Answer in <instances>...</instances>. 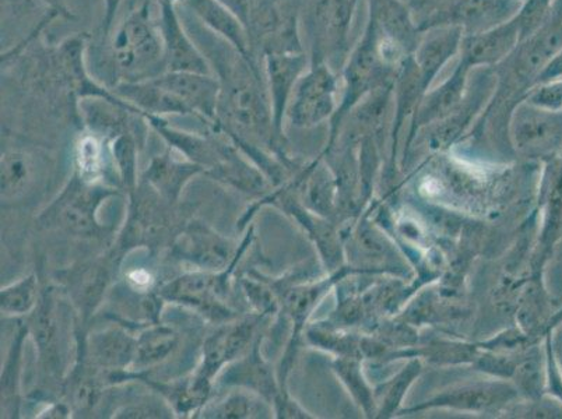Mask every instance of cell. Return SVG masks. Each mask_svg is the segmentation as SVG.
I'll list each match as a JSON object with an SVG mask.
<instances>
[{
    "label": "cell",
    "instance_id": "obj_23",
    "mask_svg": "<svg viewBox=\"0 0 562 419\" xmlns=\"http://www.w3.org/2000/svg\"><path fill=\"white\" fill-rule=\"evenodd\" d=\"M111 91L133 109L139 111L145 120L167 115H192L181 100L158 84L155 79L117 83L112 87Z\"/></svg>",
    "mask_w": 562,
    "mask_h": 419
},
{
    "label": "cell",
    "instance_id": "obj_10",
    "mask_svg": "<svg viewBox=\"0 0 562 419\" xmlns=\"http://www.w3.org/2000/svg\"><path fill=\"white\" fill-rule=\"evenodd\" d=\"M252 234H248L239 247L214 231L206 224L192 222L177 235L172 245L173 259L203 272H222L241 260L249 247Z\"/></svg>",
    "mask_w": 562,
    "mask_h": 419
},
{
    "label": "cell",
    "instance_id": "obj_25",
    "mask_svg": "<svg viewBox=\"0 0 562 419\" xmlns=\"http://www.w3.org/2000/svg\"><path fill=\"white\" fill-rule=\"evenodd\" d=\"M176 156V151H168L153 158L145 172L146 182L167 202H177L189 179L203 172L201 167L186 157L178 158L180 152Z\"/></svg>",
    "mask_w": 562,
    "mask_h": 419
},
{
    "label": "cell",
    "instance_id": "obj_20",
    "mask_svg": "<svg viewBox=\"0 0 562 419\" xmlns=\"http://www.w3.org/2000/svg\"><path fill=\"white\" fill-rule=\"evenodd\" d=\"M463 37L462 30L451 27V25L422 32V38L414 50L413 59L417 65L426 93L431 89L442 69L451 63L454 56L461 54Z\"/></svg>",
    "mask_w": 562,
    "mask_h": 419
},
{
    "label": "cell",
    "instance_id": "obj_38",
    "mask_svg": "<svg viewBox=\"0 0 562 419\" xmlns=\"http://www.w3.org/2000/svg\"><path fill=\"white\" fill-rule=\"evenodd\" d=\"M245 298H247L250 308L257 312L259 316L272 315L278 310V299H276L272 288L259 275H244L239 280Z\"/></svg>",
    "mask_w": 562,
    "mask_h": 419
},
{
    "label": "cell",
    "instance_id": "obj_29",
    "mask_svg": "<svg viewBox=\"0 0 562 419\" xmlns=\"http://www.w3.org/2000/svg\"><path fill=\"white\" fill-rule=\"evenodd\" d=\"M270 401L248 388L234 387L233 392L214 401H207L196 414V418L206 419H254L269 418L272 408Z\"/></svg>",
    "mask_w": 562,
    "mask_h": 419
},
{
    "label": "cell",
    "instance_id": "obj_15",
    "mask_svg": "<svg viewBox=\"0 0 562 419\" xmlns=\"http://www.w3.org/2000/svg\"><path fill=\"white\" fill-rule=\"evenodd\" d=\"M155 80L181 100L193 116L199 117L213 131L216 129L220 87L213 75L166 71Z\"/></svg>",
    "mask_w": 562,
    "mask_h": 419
},
{
    "label": "cell",
    "instance_id": "obj_26",
    "mask_svg": "<svg viewBox=\"0 0 562 419\" xmlns=\"http://www.w3.org/2000/svg\"><path fill=\"white\" fill-rule=\"evenodd\" d=\"M516 393L513 387L504 385V383H479V385L464 386L454 388L443 393V395L427 401L422 408L449 407L457 410L483 411L494 406H503V404L513 400Z\"/></svg>",
    "mask_w": 562,
    "mask_h": 419
},
{
    "label": "cell",
    "instance_id": "obj_32",
    "mask_svg": "<svg viewBox=\"0 0 562 419\" xmlns=\"http://www.w3.org/2000/svg\"><path fill=\"white\" fill-rule=\"evenodd\" d=\"M543 242L551 248L562 233V157L551 158L546 173Z\"/></svg>",
    "mask_w": 562,
    "mask_h": 419
},
{
    "label": "cell",
    "instance_id": "obj_21",
    "mask_svg": "<svg viewBox=\"0 0 562 419\" xmlns=\"http://www.w3.org/2000/svg\"><path fill=\"white\" fill-rule=\"evenodd\" d=\"M368 20L375 24L378 33L387 43L395 45L406 55H413L422 30L414 22L402 0H367Z\"/></svg>",
    "mask_w": 562,
    "mask_h": 419
},
{
    "label": "cell",
    "instance_id": "obj_48",
    "mask_svg": "<svg viewBox=\"0 0 562 419\" xmlns=\"http://www.w3.org/2000/svg\"><path fill=\"white\" fill-rule=\"evenodd\" d=\"M173 2L181 4V3H183V0H173Z\"/></svg>",
    "mask_w": 562,
    "mask_h": 419
},
{
    "label": "cell",
    "instance_id": "obj_37",
    "mask_svg": "<svg viewBox=\"0 0 562 419\" xmlns=\"http://www.w3.org/2000/svg\"><path fill=\"white\" fill-rule=\"evenodd\" d=\"M176 414L171 404L168 403L165 397L156 393V395L151 396H139L135 398V400L124 404V406L117 408L112 417L117 419H168L176 417Z\"/></svg>",
    "mask_w": 562,
    "mask_h": 419
},
{
    "label": "cell",
    "instance_id": "obj_27",
    "mask_svg": "<svg viewBox=\"0 0 562 419\" xmlns=\"http://www.w3.org/2000/svg\"><path fill=\"white\" fill-rule=\"evenodd\" d=\"M180 344V337L172 327L153 324L136 331L135 358L130 372H149L162 364Z\"/></svg>",
    "mask_w": 562,
    "mask_h": 419
},
{
    "label": "cell",
    "instance_id": "obj_45",
    "mask_svg": "<svg viewBox=\"0 0 562 419\" xmlns=\"http://www.w3.org/2000/svg\"><path fill=\"white\" fill-rule=\"evenodd\" d=\"M122 2H124V0H104L105 13L101 23V34L104 39L110 37L112 25H114L116 13L121 8Z\"/></svg>",
    "mask_w": 562,
    "mask_h": 419
},
{
    "label": "cell",
    "instance_id": "obj_24",
    "mask_svg": "<svg viewBox=\"0 0 562 419\" xmlns=\"http://www.w3.org/2000/svg\"><path fill=\"white\" fill-rule=\"evenodd\" d=\"M259 349V341H257L250 352L248 350L247 354L229 364L223 371L222 383L224 386L248 388L273 404L281 388L274 381L272 370L260 355Z\"/></svg>",
    "mask_w": 562,
    "mask_h": 419
},
{
    "label": "cell",
    "instance_id": "obj_43",
    "mask_svg": "<svg viewBox=\"0 0 562 419\" xmlns=\"http://www.w3.org/2000/svg\"><path fill=\"white\" fill-rule=\"evenodd\" d=\"M126 281L133 290L142 291V293H150L153 283H155L151 273L143 269L132 270L127 273Z\"/></svg>",
    "mask_w": 562,
    "mask_h": 419
},
{
    "label": "cell",
    "instance_id": "obj_1",
    "mask_svg": "<svg viewBox=\"0 0 562 419\" xmlns=\"http://www.w3.org/2000/svg\"><path fill=\"white\" fill-rule=\"evenodd\" d=\"M178 7L183 24L218 81L214 131L224 133L237 147L278 151L279 137L276 135L262 60L243 55L204 27L188 9L181 4Z\"/></svg>",
    "mask_w": 562,
    "mask_h": 419
},
{
    "label": "cell",
    "instance_id": "obj_33",
    "mask_svg": "<svg viewBox=\"0 0 562 419\" xmlns=\"http://www.w3.org/2000/svg\"><path fill=\"white\" fill-rule=\"evenodd\" d=\"M106 146L109 141L94 133L89 132L81 136L76 145V175L87 183H100L105 173Z\"/></svg>",
    "mask_w": 562,
    "mask_h": 419
},
{
    "label": "cell",
    "instance_id": "obj_11",
    "mask_svg": "<svg viewBox=\"0 0 562 419\" xmlns=\"http://www.w3.org/2000/svg\"><path fill=\"white\" fill-rule=\"evenodd\" d=\"M522 3L524 0H451L418 27L424 32L451 25L461 29L464 35L480 34L514 20Z\"/></svg>",
    "mask_w": 562,
    "mask_h": 419
},
{
    "label": "cell",
    "instance_id": "obj_46",
    "mask_svg": "<svg viewBox=\"0 0 562 419\" xmlns=\"http://www.w3.org/2000/svg\"><path fill=\"white\" fill-rule=\"evenodd\" d=\"M71 408L65 403H50L43 411L38 412L37 418L65 419L69 418Z\"/></svg>",
    "mask_w": 562,
    "mask_h": 419
},
{
    "label": "cell",
    "instance_id": "obj_3",
    "mask_svg": "<svg viewBox=\"0 0 562 419\" xmlns=\"http://www.w3.org/2000/svg\"><path fill=\"white\" fill-rule=\"evenodd\" d=\"M397 69L386 63L381 53L380 33L371 20H367L364 33L350 50L341 70L344 97L331 117L330 145L339 131L341 120L349 114L371 91L395 81Z\"/></svg>",
    "mask_w": 562,
    "mask_h": 419
},
{
    "label": "cell",
    "instance_id": "obj_30",
    "mask_svg": "<svg viewBox=\"0 0 562 419\" xmlns=\"http://www.w3.org/2000/svg\"><path fill=\"white\" fill-rule=\"evenodd\" d=\"M34 161L23 150H7L0 160V191L2 202H14L22 199L33 186L35 170Z\"/></svg>",
    "mask_w": 562,
    "mask_h": 419
},
{
    "label": "cell",
    "instance_id": "obj_34",
    "mask_svg": "<svg viewBox=\"0 0 562 419\" xmlns=\"http://www.w3.org/2000/svg\"><path fill=\"white\" fill-rule=\"evenodd\" d=\"M40 301V285L35 274L25 275L0 291V309L3 315H32Z\"/></svg>",
    "mask_w": 562,
    "mask_h": 419
},
{
    "label": "cell",
    "instance_id": "obj_36",
    "mask_svg": "<svg viewBox=\"0 0 562 419\" xmlns=\"http://www.w3.org/2000/svg\"><path fill=\"white\" fill-rule=\"evenodd\" d=\"M554 7L555 0H524L522 8L519 10L518 16L515 18L522 43L533 37L550 23Z\"/></svg>",
    "mask_w": 562,
    "mask_h": 419
},
{
    "label": "cell",
    "instance_id": "obj_9",
    "mask_svg": "<svg viewBox=\"0 0 562 419\" xmlns=\"http://www.w3.org/2000/svg\"><path fill=\"white\" fill-rule=\"evenodd\" d=\"M337 71L324 60H311L295 86L291 97L288 116L291 125L300 129H308L334 117L337 111Z\"/></svg>",
    "mask_w": 562,
    "mask_h": 419
},
{
    "label": "cell",
    "instance_id": "obj_22",
    "mask_svg": "<svg viewBox=\"0 0 562 419\" xmlns=\"http://www.w3.org/2000/svg\"><path fill=\"white\" fill-rule=\"evenodd\" d=\"M181 7L188 9L204 27L227 41L239 53L248 58L259 59L250 47L247 25L222 0H183Z\"/></svg>",
    "mask_w": 562,
    "mask_h": 419
},
{
    "label": "cell",
    "instance_id": "obj_18",
    "mask_svg": "<svg viewBox=\"0 0 562 419\" xmlns=\"http://www.w3.org/2000/svg\"><path fill=\"white\" fill-rule=\"evenodd\" d=\"M520 33L516 20L488 32L464 35L459 60L470 69H492L503 65L518 49Z\"/></svg>",
    "mask_w": 562,
    "mask_h": 419
},
{
    "label": "cell",
    "instance_id": "obj_12",
    "mask_svg": "<svg viewBox=\"0 0 562 419\" xmlns=\"http://www.w3.org/2000/svg\"><path fill=\"white\" fill-rule=\"evenodd\" d=\"M136 335L130 327L115 324L97 330L81 342L79 355L105 381L115 383L116 377L131 371L135 358Z\"/></svg>",
    "mask_w": 562,
    "mask_h": 419
},
{
    "label": "cell",
    "instance_id": "obj_31",
    "mask_svg": "<svg viewBox=\"0 0 562 419\" xmlns=\"http://www.w3.org/2000/svg\"><path fill=\"white\" fill-rule=\"evenodd\" d=\"M29 327H20L8 352L2 370V417L14 418L20 414V377H22V355Z\"/></svg>",
    "mask_w": 562,
    "mask_h": 419
},
{
    "label": "cell",
    "instance_id": "obj_7",
    "mask_svg": "<svg viewBox=\"0 0 562 419\" xmlns=\"http://www.w3.org/2000/svg\"><path fill=\"white\" fill-rule=\"evenodd\" d=\"M114 194L116 189L87 183L75 173L58 201L43 214V224L59 227L76 237H99L104 228L100 226L97 212L100 204Z\"/></svg>",
    "mask_w": 562,
    "mask_h": 419
},
{
    "label": "cell",
    "instance_id": "obj_40",
    "mask_svg": "<svg viewBox=\"0 0 562 419\" xmlns=\"http://www.w3.org/2000/svg\"><path fill=\"white\" fill-rule=\"evenodd\" d=\"M418 373H420V364H418V362H413V364L408 365L407 370L403 371L396 380H393V382L383 386L385 395H383L382 400V416L383 414H385V416H391V414L396 410V407L401 404L403 396H405L407 387L411 386V383Z\"/></svg>",
    "mask_w": 562,
    "mask_h": 419
},
{
    "label": "cell",
    "instance_id": "obj_6",
    "mask_svg": "<svg viewBox=\"0 0 562 419\" xmlns=\"http://www.w3.org/2000/svg\"><path fill=\"white\" fill-rule=\"evenodd\" d=\"M357 0H311L308 32L313 41L311 60H324L331 68L345 66ZM337 71V70H336Z\"/></svg>",
    "mask_w": 562,
    "mask_h": 419
},
{
    "label": "cell",
    "instance_id": "obj_19",
    "mask_svg": "<svg viewBox=\"0 0 562 419\" xmlns=\"http://www.w3.org/2000/svg\"><path fill=\"white\" fill-rule=\"evenodd\" d=\"M472 69L459 60L452 75L434 90H428L414 112L413 131L438 124L461 109L469 91V76Z\"/></svg>",
    "mask_w": 562,
    "mask_h": 419
},
{
    "label": "cell",
    "instance_id": "obj_5",
    "mask_svg": "<svg viewBox=\"0 0 562 419\" xmlns=\"http://www.w3.org/2000/svg\"><path fill=\"white\" fill-rule=\"evenodd\" d=\"M238 263L229 265L222 272L195 270V272L182 274L162 285L158 295L166 303L187 306L207 320L226 324L234 319L233 310L226 304V299L229 294V281Z\"/></svg>",
    "mask_w": 562,
    "mask_h": 419
},
{
    "label": "cell",
    "instance_id": "obj_39",
    "mask_svg": "<svg viewBox=\"0 0 562 419\" xmlns=\"http://www.w3.org/2000/svg\"><path fill=\"white\" fill-rule=\"evenodd\" d=\"M524 101L541 110L562 112V79L531 87Z\"/></svg>",
    "mask_w": 562,
    "mask_h": 419
},
{
    "label": "cell",
    "instance_id": "obj_8",
    "mask_svg": "<svg viewBox=\"0 0 562 419\" xmlns=\"http://www.w3.org/2000/svg\"><path fill=\"white\" fill-rule=\"evenodd\" d=\"M262 316L222 324L204 341L201 362L192 373L193 383L204 395H212L213 382L229 364L247 354L255 329Z\"/></svg>",
    "mask_w": 562,
    "mask_h": 419
},
{
    "label": "cell",
    "instance_id": "obj_17",
    "mask_svg": "<svg viewBox=\"0 0 562 419\" xmlns=\"http://www.w3.org/2000/svg\"><path fill=\"white\" fill-rule=\"evenodd\" d=\"M513 135L519 150L553 151L562 145V112H551L522 100L514 114Z\"/></svg>",
    "mask_w": 562,
    "mask_h": 419
},
{
    "label": "cell",
    "instance_id": "obj_14",
    "mask_svg": "<svg viewBox=\"0 0 562 419\" xmlns=\"http://www.w3.org/2000/svg\"><path fill=\"white\" fill-rule=\"evenodd\" d=\"M262 64L270 105H272L276 135L280 140L283 137L284 120L288 116L291 97L301 76L311 66V55L305 50L266 54Z\"/></svg>",
    "mask_w": 562,
    "mask_h": 419
},
{
    "label": "cell",
    "instance_id": "obj_4",
    "mask_svg": "<svg viewBox=\"0 0 562 419\" xmlns=\"http://www.w3.org/2000/svg\"><path fill=\"white\" fill-rule=\"evenodd\" d=\"M303 0H249L247 29L259 59L266 54L304 50L299 34Z\"/></svg>",
    "mask_w": 562,
    "mask_h": 419
},
{
    "label": "cell",
    "instance_id": "obj_28",
    "mask_svg": "<svg viewBox=\"0 0 562 419\" xmlns=\"http://www.w3.org/2000/svg\"><path fill=\"white\" fill-rule=\"evenodd\" d=\"M110 272L105 264H87L79 270H74L66 279L69 296L78 306L83 319H89L104 299L109 288Z\"/></svg>",
    "mask_w": 562,
    "mask_h": 419
},
{
    "label": "cell",
    "instance_id": "obj_16",
    "mask_svg": "<svg viewBox=\"0 0 562 419\" xmlns=\"http://www.w3.org/2000/svg\"><path fill=\"white\" fill-rule=\"evenodd\" d=\"M58 314L53 290H47L41 295L40 304L27 326L37 349L40 364L49 375H60L64 370V329Z\"/></svg>",
    "mask_w": 562,
    "mask_h": 419
},
{
    "label": "cell",
    "instance_id": "obj_44",
    "mask_svg": "<svg viewBox=\"0 0 562 419\" xmlns=\"http://www.w3.org/2000/svg\"><path fill=\"white\" fill-rule=\"evenodd\" d=\"M546 342L549 344L551 352H553L554 360L562 375V319L553 329L547 331Z\"/></svg>",
    "mask_w": 562,
    "mask_h": 419
},
{
    "label": "cell",
    "instance_id": "obj_47",
    "mask_svg": "<svg viewBox=\"0 0 562 419\" xmlns=\"http://www.w3.org/2000/svg\"><path fill=\"white\" fill-rule=\"evenodd\" d=\"M247 25L249 0H222Z\"/></svg>",
    "mask_w": 562,
    "mask_h": 419
},
{
    "label": "cell",
    "instance_id": "obj_41",
    "mask_svg": "<svg viewBox=\"0 0 562 419\" xmlns=\"http://www.w3.org/2000/svg\"><path fill=\"white\" fill-rule=\"evenodd\" d=\"M336 371L340 373L341 380L347 383L352 395L364 404V407L372 406V397L368 390L364 380L361 377L359 364L356 361H339L336 364Z\"/></svg>",
    "mask_w": 562,
    "mask_h": 419
},
{
    "label": "cell",
    "instance_id": "obj_2",
    "mask_svg": "<svg viewBox=\"0 0 562 419\" xmlns=\"http://www.w3.org/2000/svg\"><path fill=\"white\" fill-rule=\"evenodd\" d=\"M153 3L155 0H142L117 25L114 35L106 38L114 86L155 79L167 71L165 44L153 16Z\"/></svg>",
    "mask_w": 562,
    "mask_h": 419
},
{
    "label": "cell",
    "instance_id": "obj_42",
    "mask_svg": "<svg viewBox=\"0 0 562 419\" xmlns=\"http://www.w3.org/2000/svg\"><path fill=\"white\" fill-rule=\"evenodd\" d=\"M557 79H562V47L551 56L549 63H547L544 68L540 70L533 86L547 83V81H553Z\"/></svg>",
    "mask_w": 562,
    "mask_h": 419
},
{
    "label": "cell",
    "instance_id": "obj_35",
    "mask_svg": "<svg viewBox=\"0 0 562 419\" xmlns=\"http://www.w3.org/2000/svg\"><path fill=\"white\" fill-rule=\"evenodd\" d=\"M110 155L122 183L135 191L137 177V143L132 131L120 133L109 141Z\"/></svg>",
    "mask_w": 562,
    "mask_h": 419
},
{
    "label": "cell",
    "instance_id": "obj_13",
    "mask_svg": "<svg viewBox=\"0 0 562 419\" xmlns=\"http://www.w3.org/2000/svg\"><path fill=\"white\" fill-rule=\"evenodd\" d=\"M157 23L160 27L162 44H165L167 71L212 75L211 66L183 24L178 3L173 0H157Z\"/></svg>",
    "mask_w": 562,
    "mask_h": 419
}]
</instances>
